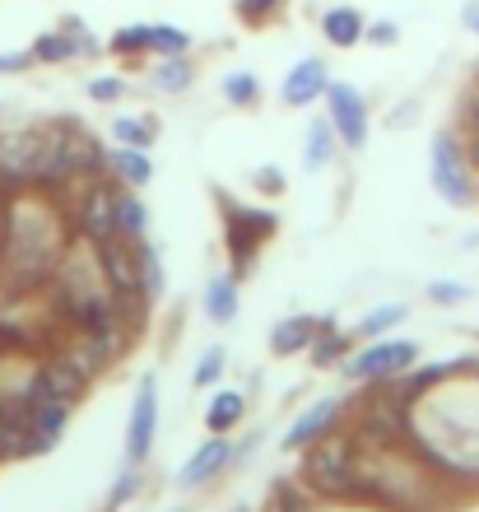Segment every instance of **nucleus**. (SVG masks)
<instances>
[{
  "instance_id": "nucleus-1",
  "label": "nucleus",
  "mask_w": 479,
  "mask_h": 512,
  "mask_svg": "<svg viewBox=\"0 0 479 512\" xmlns=\"http://www.w3.org/2000/svg\"><path fill=\"white\" fill-rule=\"evenodd\" d=\"M56 252H61V229L47 205L38 201H14L5 215V261L24 284L42 280L52 270Z\"/></svg>"
},
{
  "instance_id": "nucleus-2",
  "label": "nucleus",
  "mask_w": 479,
  "mask_h": 512,
  "mask_svg": "<svg viewBox=\"0 0 479 512\" xmlns=\"http://www.w3.org/2000/svg\"><path fill=\"white\" fill-rule=\"evenodd\" d=\"M414 359H419V345H414V340H373L363 354L349 359V378L354 382L396 378V373H405Z\"/></svg>"
},
{
  "instance_id": "nucleus-3",
  "label": "nucleus",
  "mask_w": 479,
  "mask_h": 512,
  "mask_svg": "<svg viewBox=\"0 0 479 512\" xmlns=\"http://www.w3.org/2000/svg\"><path fill=\"white\" fill-rule=\"evenodd\" d=\"M154 429H159V382L149 373L135 391L131 405V429H126V466H145L154 452Z\"/></svg>"
},
{
  "instance_id": "nucleus-4",
  "label": "nucleus",
  "mask_w": 479,
  "mask_h": 512,
  "mask_svg": "<svg viewBox=\"0 0 479 512\" xmlns=\"http://www.w3.org/2000/svg\"><path fill=\"white\" fill-rule=\"evenodd\" d=\"M433 191H438L447 205H470V196H475L452 135H438V140H433Z\"/></svg>"
},
{
  "instance_id": "nucleus-5",
  "label": "nucleus",
  "mask_w": 479,
  "mask_h": 512,
  "mask_svg": "<svg viewBox=\"0 0 479 512\" xmlns=\"http://www.w3.org/2000/svg\"><path fill=\"white\" fill-rule=\"evenodd\" d=\"M326 98H331L335 135H340L349 149H363V140H368V103L359 98V89H354V84H326Z\"/></svg>"
},
{
  "instance_id": "nucleus-6",
  "label": "nucleus",
  "mask_w": 479,
  "mask_h": 512,
  "mask_svg": "<svg viewBox=\"0 0 479 512\" xmlns=\"http://www.w3.org/2000/svg\"><path fill=\"white\" fill-rule=\"evenodd\" d=\"M75 224H80V233L89 238V243H107V238H117L121 233V224H117V191H107L103 182H94L89 196L75 205Z\"/></svg>"
},
{
  "instance_id": "nucleus-7",
  "label": "nucleus",
  "mask_w": 479,
  "mask_h": 512,
  "mask_svg": "<svg viewBox=\"0 0 479 512\" xmlns=\"http://www.w3.org/2000/svg\"><path fill=\"white\" fill-rule=\"evenodd\" d=\"M275 229V219L270 215H242V210H233L228 205V252H233V275H247L252 270V256L256 247H261V238Z\"/></svg>"
},
{
  "instance_id": "nucleus-8",
  "label": "nucleus",
  "mask_w": 479,
  "mask_h": 512,
  "mask_svg": "<svg viewBox=\"0 0 479 512\" xmlns=\"http://www.w3.org/2000/svg\"><path fill=\"white\" fill-rule=\"evenodd\" d=\"M307 475L321 494H349L354 489V461H349V447L345 443H326L312 452L307 461Z\"/></svg>"
},
{
  "instance_id": "nucleus-9",
  "label": "nucleus",
  "mask_w": 479,
  "mask_h": 512,
  "mask_svg": "<svg viewBox=\"0 0 479 512\" xmlns=\"http://www.w3.org/2000/svg\"><path fill=\"white\" fill-rule=\"evenodd\" d=\"M38 382H42V391L52 396V401H66V405H75V396L84 391V382H89V373H84L70 354H56V359H47V364L38 368Z\"/></svg>"
},
{
  "instance_id": "nucleus-10",
  "label": "nucleus",
  "mask_w": 479,
  "mask_h": 512,
  "mask_svg": "<svg viewBox=\"0 0 479 512\" xmlns=\"http://www.w3.org/2000/svg\"><path fill=\"white\" fill-rule=\"evenodd\" d=\"M228 461H233V447L224 443V433H214L210 443L200 447L196 457H191L187 466L177 471V485H182V489H200V485H210V480H214L219 471H224Z\"/></svg>"
},
{
  "instance_id": "nucleus-11",
  "label": "nucleus",
  "mask_w": 479,
  "mask_h": 512,
  "mask_svg": "<svg viewBox=\"0 0 479 512\" xmlns=\"http://www.w3.org/2000/svg\"><path fill=\"white\" fill-rule=\"evenodd\" d=\"M317 94H326V66L321 61H298V66L289 70V80H284V103L289 108H307Z\"/></svg>"
},
{
  "instance_id": "nucleus-12",
  "label": "nucleus",
  "mask_w": 479,
  "mask_h": 512,
  "mask_svg": "<svg viewBox=\"0 0 479 512\" xmlns=\"http://www.w3.org/2000/svg\"><path fill=\"white\" fill-rule=\"evenodd\" d=\"M335 415H340V401H335V396H331V401H317V405H312V410H307L303 419H298V424H293L289 433H284V447H289V452H293V447L317 443L321 433H326V429H331V424H335Z\"/></svg>"
},
{
  "instance_id": "nucleus-13",
  "label": "nucleus",
  "mask_w": 479,
  "mask_h": 512,
  "mask_svg": "<svg viewBox=\"0 0 479 512\" xmlns=\"http://www.w3.org/2000/svg\"><path fill=\"white\" fill-rule=\"evenodd\" d=\"M205 317L219 326H228L238 317V275H214L205 289Z\"/></svg>"
},
{
  "instance_id": "nucleus-14",
  "label": "nucleus",
  "mask_w": 479,
  "mask_h": 512,
  "mask_svg": "<svg viewBox=\"0 0 479 512\" xmlns=\"http://www.w3.org/2000/svg\"><path fill=\"white\" fill-rule=\"evenodd\" d=\"M312 336H317V322L312 317H284L275 331H270V350L275 354H298L312 345Z\"/></svg>"
},
{
  "instance_id": "nucleus-15",
  "label": "nucleus",
  "mask_w": 479,
  "mask_h": 512,
  "mask_svg": "<svg viewBox=\"0 0 479 512\" xmlns=\"http://www.w3.org/2000/svg\"><path fill=\"white\" fill-rule=\"evenodd\" d=\"M242 415H247V401H242V391H219L210 401V410H205V424H210L214 433H228L238 429Z\"/></svg>"
},
{
  "instance_id": "nucleus-16",
  "label": "nucleus",
  "mask_w": 479,
  "mask_h": 512,
  "mask_svg": "<svg viewBox=\"0 0 479 512\" xmlns=\"http://www.w3.org/2000/svg\"><path fill=\"white\" fill-rule=\"evenodd\" d=\"M321 33L335 42V47H354V42L363 38V19L359 10H349V5H340V10H331L326 19H321Z\"/></svg>"
},
{
  "instance_id": "nucleus-17",
  "label": "nucleus",
  "mask_w": 479,
  "mask_h": 512,
  "mask_svg": "<svg viewBox=\"0 0 479 512\" xmlns=\"http://www.w3.org/2000/svg\"><path fill=\"white\" fill-rule=\"evenodd\" d=\"M117 224H121V238H145L149 233V210L135 196H126V191H117Z\"/></svg>"
},
{
  "instance_id": "nucleus-18",
  "label": "nucleus",
  "mask_w": 479,
  "mask_h": 512,
  "mask_svg": "<svg viewBox=\"0 0 479 512\" xmlns=\"http://www.w3.org/2000/svg\"><path fill=\"white\" fill-rule=\"evenodd\" d=\"M112 168H117L121 182H131V187H145L149 177H154L145 149H117V154H112Z\"/></svg>"
},
{
  "instance_id": "nucleus-19",
  "label": "nucleus",
  "mask_w": 479,
  "mask_h": 512,
  "mask_svg": "<svg viewBox=\"0 0 479 512\" xmlns=\"http://www.w3.org/2000/svg\"><path fill=\"white\" fill-rule=\"evenodd\" d=\"M410 312H405V303H382V308H373L368 317L359 322V336H368V340H377V336H386L396 322H405Z\"/></svg>"
},
{
  "instance_id": "nucleus-20",
  "label": "nucleus",
  "mask_w": 479,
  "mask_h": 512,
  "mask_svg": "<svg viewBox=\"0 0 479 512\" xmlns=\"http://www.w3.org/2000/svg\"><path fill=\"white\" fill-rule=\"evenodd\" d=\"M140 289L145 298H159L163 294V261H159V247L140 238Z\"/></svg>"
},
{
  "instance_id": "nucleus-21",
  "label": "nucleus",
  "mask_w": 479,
  "mask_h": 512,
  "mask_svg": "<svg viewBox=\"0 0 479 512\" xmlns=\"http://www.w3.org/2000/svg\"><path fill=\"white\" fill-rule=\"evenodd\" d=\"M331 149H335V126L331 122H312V131H307V163L321 168V163L331 159Z\"/></svg>"
},
{
  "instance_id": "nucleus-22",
  "label": "nucleus",
  "mask_w": 479,
  "mask_h": 512,
  "mask_svg": "<svg viewBox=\"0 0 479 512\" xmlns=\"http://www.w3.org/2000/svg\"><path fill=\"white\" fill-rule=\"evenodd\" d=\"M224 368H228V350L224 345H210L196 364V387H214V382L224 378Z\"/></svg>"
},
{
  "instance_id": "nucleus-23",
  "label": "nucleus",
  "mask_w": 479,
  "mask_h": 512,
  "mask_svg": "<svg viewBox=\"0 0 479 512\" xmlns=\"http://www.w3.org/2000/svg\"><path fill=\"white\" fill-rule=\"evenodd\" d=\"M80 52V42L70 38V33H47V38H38V47H33V56L38 61H66V56Z\"/></svg>"
},
{
  "instance_id": "nucleus-24",
  "label": "nucleus",
  "mask_w": 479,
  "mask_h": 512,
  "mask_svg": "<svg viewBox=\"0 0 479 512\" xmlns=\"http://www.w3.org/2000/svg\"><path fill=\"white\" fill-rule=\"evenodd\" d=\"M149 47H154V52H168V56H182L191 47V38L187 33H182V28H149Z\"/></svg>"
},
{
  "instance_id": "nucleus-25",
  "label": "nucleus",
  "mask_w": 479,
  "mask_h": 512,
  "mask_svg": "<svg viewBox=\"0 0 479 512\" xmlns=\"http://www.w3.org/2000/svg\"><path fill=\"white\" fill-rule=\"evenodd\" d=\"M112 135H117L126 149H145L149 140H154V131H149V122H135V117H121L117 126H112Z\"/></svg>"
},
{
  "instance_id": "nucleus-26",
  "label": "nucleus",
  "mask_w": 479,
  "mask_h": 512,
  "mask_svg": "<svg viewBox=\"0 0 479 512\" xmlns=\"http://www.w3.org/2000/svg\"><path fill=\"white\" fill-rule=\"evenodd\" d=\"M224 94H228V103H252L261 94V84H256V75H228Z\"/></svg>"
},
{
  "instance_id": "nucleus-27",
  "label": "nucleus",
  "mask_w": 479,
  "mask_h": 512,
  "mask_svg": "<svg viewBox=\"0 0 479 512\" xmlns=\"http://www.w3.org/2000/svg\"><path fill=\"white\" fill-rule=\"evenodd\" d=\"M312 350H317V354H312V364H317V368H326V364H335V359L345 354V336H335V331H331V336H326V340H317Z\"/></svg>"
},
{
  "instance_id": "nucleus-28",
  "label": "nucleus",
  "mask_w": 479,
  "mask_h": 512,
  "mask_svg": "<svg viewBox=\"0 0 479 512\" xmlns=\"http://www.w3.org/2000/svg\"><path fill=\"white\" fill-rule=\"evenodd\" d=\"M159 84H163V89H187V84H191V66H182V61H168V66L159 70Z\"/></svg>"
},
{
  "instance_id": "nucleus-29",
  "label": "nucleus",
  "mask_w": 479,
  "mask_h": 512,
  "mask_svg": "<svg viewBox=\"0 0 479 512\" xmlns=\"http://www.w3.org/2000/svg\"><path fill=\"white\" fill-rule=\"evenodd\" d=\"M112 47H117V52H145V47H149V28H126V33H117V38H112Z\"/></svg>"
},
{
  "instance_id": "nucleus-30",
  "label": "nucleus",
  "mask_w": 479,
  "mask_h": 512,
  "mask_svg": "<svg viewBox=\"0 0 479 512\" xmlns=\"http://www.w3.org/2000/svg\"><path fill=\"white\" fill-rule=\"evenodd\" d=\"M135 480H140V466H126V475H121L117 489H112V508L131 499V494H135Z\"/></svg>"
},
{
  "instance_id": "nucleus-31",
  "label": "nucleus",
  "mask_w": 479,
  "mask_h": 512,
  "mask_svg": "<svg viewBox=\"0 0 479 512\" xmlns=\"http://www.w3.org/2000/svg\"><path fill=\"white\" fill-rule=\"evenodd\" d=\"M89 94H94L98 103H112V98H121V80H94L89 84Z\"/></svg>"
},
{
  "instance_id": "nucleus-32",
  "label": "nucleus",
  "mask_w": 479,
  "mask_h": 512,
  "mask_svg": "<svg viewBox=\"0 0 479 512\" xmlns=\"http://www.w3.org/2000/svg\"><path fill=\"white\" fill-rule=\"evenodd\" d=\"M428 294H433V303H461V298H466V289H461V284H433Z\"/></svg>"
},
{
  "instance_id": "nucleus-33",
  "label": "nucleus",
  "mask_w": 479,
  "mask_h": 512,
  "mask_svg": "<svg viewBox=\"0 0 479 512\" xmlns=\"http://www.w3.org/2000/svg\"><path fill=\"white\" fill-rule=\"evenodd\" d=\"M270 5H275V0H238V10H242V14H266Z\"/></svg>"
},
{
  "instance_id": "nucleus-34",
  "label": "nucleus",
  "mask_w": 479,
  "mask_h": 512,
  "mask_svg": "<svg viewBox=\"0 0 479 512\" xmlns=\"http://www.w3.org/2000/svg\"><path fill=\"white\" fill-rule=\"evenodd\" d=\"M28 66V56L24 52H14V56H0V70H24Z\"/></svg>"
},
{
  "instance_id": "nucleus-35",
  "label": "nucleus",
  "mask_w": 479,
  "mask_h": 512,
  "mask_svg": "<svg viewBox=\"0 0 479 512\" xmlns=\"http://www.w3.org/2000/svg\"><path fill=\"white\" fill-rule=\"evenodd\" d=\"M373 42H396V24H377L373 28Z\"/></svg>"
},
{
  "instance_id": "nucleus-36",
  "label": "nucleus",
  "mask_w": 479,
  "mask_h": 512,
  "mask_svg": "<svg viewBox=\"0 0 479 512\" xmlns=\"http://www.w3.org/2000/svg\"><path fill=\"white\" fill-rule=\"evenodd\" d=\"M466 28L470 33H479V0H470L466 5Z\"/></svg>"
}]
</instances>
